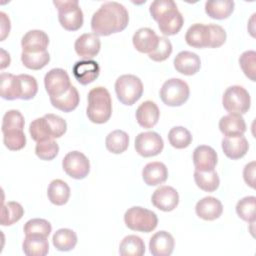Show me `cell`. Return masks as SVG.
I'll return each instance as SVG.
<instances>
[{"mask_svg": "<svg viewBox=\"0 0 256 256\" xmlns=\"http://www.w3.org/2000/svg\"><path fill=\"white\" fill-rule=\"evenodd\" d=\"M129 22L127 9L120 3L110 1L102 4L93 14L91 29L97 36H108L123 31Z\"/></svg>", "mask_w": 256, "mask_h": 256, "instance_id": "1", "label": "cell"}, {"mask_svg": "<svg viewBox=\"0 0 256 256\" xmlns=\"http://www.w3.org/2000/svg\"><path fill=\"white\" fill-rule=\"evenodd\" d=\"M185 41L194 48H218L225 43L226 32L220 25L195 23L188 28Z\"/></svg>", "mask_w": 256, "mask_h": 256, "instance_id": "2", "label": "cell"}, {"mask_svg": "<svg viewBox=\"0 0 256 256\" xmlns=\"http://www.w3.org/2000/svg\"><path fill=\"white\" fill-rule=\"evenodd\" d=\"M88 119L96 124L107 122L112 114V100L109 91L104 87H95L88 93Z\"/></svg>", "mask_w": 256, "mask_h": 256, "instance_id": "3", "label": "cell"}, {"mask_svg": "<svg viewBox=\"0 0 256 256\" xmlns=\"http://www.w3.org/2000/svg\"><path fill=\"white\" fill-rule=\"evenodd\" d=\"M124 222L133 231L148 233L157 227L158 218L153 211L140 206H134L125 212Z\"/></svg>", "mask_w": 256, "mask_h": 256, "instance_id": "4", "label": "cell"}, {"mask_svg": "<svg viewBox=\"0 0 256 256\" xmlns=\"http://www.w3.org/2000/svg\"><path fill=\"white\" fill-rule=\"evenodd\" d=\"M115 92L118 100L122 104L133 105L142 96V81L132 74L121 75L115 82Z\"/></svg>", "mask_w": 256, "mask_h": 256, "instance_id": "5", "label": "cell"}, {"mask_svg": "<svg viewBox=\"0 0 256 256\" xmlns=\"http://www.w3.org/2000/svg\"><path fill=\"white\" fill-rule=\"evenodd\" d=\"M58 10V20L61 26L68 31H76L83 25V12L77 0L53 1Z\"/></svg>", "mask_w": 256, "mask_h": 256, "instance_id": "6", "label": "cell"}, {"mask_svg": "<svg viewBox=\"0 0 256 256\" xmlns=\"http://www.w3.org/2000/svg\"><path fill=\"white\" fill-rule=\"evenodd\" d=\"M160 98L164 104L171 107L184 104L190 94L188 84L179 78H171L165 81L160 89Z\"/></svg>", "mask_w": 256, "mask_h": 256, "instance_id": "7", "label": "cell"}, {"mask_svg": "<svg viewBox=\"0 0 256 256\" xmlns=\"http://www.w3.org/2000/svg\"><path fill=\"white\" fill-rule=\"evenodd\" d=\"M224 109L230 114H245L251 104L248 91L239 85L228 87L222 97Z\"/></svg>", "mask_w": 256, "mask_h": 256, "instance_id": "8", "label": "cell"}, {"mask_svg": "<svg viewBox=\"0 0 256 256\" xmlns=\"http://www.w3.org/2000/svg\"><path fill=\"white\" fill-rule=\"evenodd\" d=\"M62 167L65 173L71 178L83 179L90 171V162L83 153L71 151L64 156Z\"/></svg>", "mask_w": 256, "mask_h": 256, "instance_id": "9", "label": "cell"}, {"mask_svg": "<svg viewBox=\"0 0 256 256\" xmlns=\"http://www.w3.org/2000/svg\"><path fill=\"white\" fill-rule=\"evenodd\" d=\"M164 142L161 136L153 131L139 133L135 138L136 152L143 157H153L163 150Z\"/></svg>", "mask_w": 256, "mask_h": 256, "instance_id": "10", "label": "cell"}, {"mask_svg": "<svg viewBox=\"0 0 256 256\" xmlns=\"http://www.w3.org/2000/svg\"><path fill=\"white\" fill-rule=\"evenodd\" d=\"M44 85L49 96L64 94L71 86L68 73L61 68L51 69L44 77Z\"/></svg>", "mask_w": 256, "mask_h": 256, "instance_id": "11", "label": "cell"}, {"mask_svg": "<svg viewBox=\"0 0 256 256\" xmlns=\"http://www.w3.org/2000/svg\"><path fill=\"white\" fill-rule=\"evenodd\" d=\"M152 204L159 210L169 212L174 210L179 203V195L176 189L171 186H160L151 197Z\"/></svg>", "mask_w": 256, "mask_h": 256, "instance_id": "12", "label": "cell"}, {"mask_svg": "<svg viewBox=\"0 0 256 256\" xmlns=\"http://www.w3.org/2000/svg\"><path fill=\"white\" fill-rule=\"evenodd\" d=\"M74 48L80 57L86 60H90L99 53L101 42L96 34L85 33L76 39Z\"/></svg>", "mask_w": 256, "mask_h": 256, "instance_id": "13", "label": "cell"}, {"mask_svg": "<svg viewBox=\"0 0 256 256\" xmlns=\"http://www.w3.org/2000/svg\"><path fill=\"white\" fill-rule=\"evenodd\" d=\"M75 79L81 85H87L96 80L100 74V67L94 60L77 61L72 68Z\"/></svg>", "mask_w": 256, "mask_h": 256, "instance_id": "14", "label": "cell"}, {"mask_svg": "<svg viewBox=\"0 0 256 256\" xmlns=\"http://www.w3.org/2000/svg\"><path fill=\"white\" fill-rule=\"evenodd\" d=\"M218 161L216 151L207 145L197 146L193 151V163L195 170L210 171L214 170Z\"/></svg>", "mask_w": 256, "mask_h": 256, "instance_id": "15", "label": "cell"}, {"mask_svg": "<svg viewBox=\"0 0 256 256\" xmlns=\"http://www.w3.org/2000/svg\"><path fill=\"white\" fill-rule=\"evenodd\" d=\"M49 44L48 35L42 30H30L21 40V46L26 53H38L46 51Z\"/></svg>", "mask_w": 256, "mask_h": 256, "instance_id": "16", "label": "cell"}, {"mask_svg": "<svg viewBox=\"0 0 256 256\" xmlns=\"http://www.w3.org/2000/svg\"><path fill=\"white\" fill-rule=\"evenodd\" d=\"M174 67L177 72L190 76L196 74L201 67L200 57L190 51H181L174 58Z\"/></svg>", "mask_w": 256, "mask_h": 256, "instance_id": "17", "label": "cell"}, {"mask_svg": "<svg viewBox=\"0 0 256 256\" xmlns=\"http://www.w3.org/2000/svg\"><path fill=\"white\" fill-rule=\"evenodd\" d=\"M195 212L203 220L212 221L219 218L223 212V206L219 199L207 196L199 200L195 206Z\"/></svg>", "mask_w": 256, "mask_h": 256, "instance_id": "18", "label": "cell"}, {"mask_svg": "<svg viewBox=\"0 0 256 256\" xmlns=\"http://www.w3.org/2000/svg\"><path fill=\"white\" fill-rule=\"evenodd\" d=\"M174 238L167 231L156 232L149 241L150 252L153 256H169L174 250Z\"/></svg>", "mask_w": 256, "mask_h": 256, "instance_id": "19", "label": "cell"}, {"mask_svg": "<svg viewBox=\"0 0 256 256\" xmlns=\"http://www.w3.org/2000/svg\"><path fill=\"white\" fill-rule=\"evenodd\" d=\"M249 144L243 135L224 137L222 139V150L224 154L232 159H240L248 152Z\"/></svg>", "mask_w": 256, "mask_h": 256, "instance_id": "20", "label": "cell"}, {"mask_svg": "<svg viewBox=\"0 0 256 256\" xmlns=\"http://www.w3.org/2000/svg\"><path fill=\"white\" fill-rule=\"evenodd\" d=\"M159 36L150 28L138 29L132 38V42L137 51L141 53H151L158 45Z\"/></svg>", "mask_w": 256, "mask_h": 256, "instance_id": "21", "label": "cell"}, {"mask_svg": "<svg viewBox=\"0 0 256 256\" xmlns=\"http://www.w3.org/2000/svg\"><path fill=\"white\" fill-rule=\"evenodd\" d=\"M160 116L158 106L153 101H145L136 110V120L138 124L146 129L154 127Z\"/></svg>", "mask_w": 256, "mask_h": 256, "instance_id": "22", "label": "cell"}, {"mask_svg": "<svg viewBox=\"0 0 256 256\" xmlns=\"http://www.w3.org/2000/svg\"><path fill=\"white\" fill-rule=\"evenodd\" d=\"M184 24V18L179 10L173 8L167 11L159 20H158V27L160 31L167 36L177 34Z\"/></svg>", "mask_w": 256, "mask_h": 256, "instance_id": "23", "label": "cell"}, {"mask_svg": "<svg viewBox=\"0 0 256 256\" xmlns=\"http://www.w3.org/2000/svg\"><path fill=\"white\" fill-rule=\"evenodd\" d=\"M168 177V170L162 162H150L142 170V178L148 186H156L164 183Z\"/></svg>", "mask_w": 256, "mask_h": 256, "instance_id": "24", "label": "cell"}, {"mask_svg": "<svg viewBox=\"0 0 256 256\" xmlns=\"http://www.w3.org/2000/svg\"><path fill=\"white\" fill-rule=\"evenodd\" d=\"M219 129L225 137L243 135L246 131V123L240 114H228L219 121Z\"/></svg>", "mask_w": 256, "mask_h": 256, "instance_id": "25", "label": "cell"}, {"mask_svg": "<svg viewBox=\"0 0 256 256\" xmlns=\"http://www.w3.org/2000/svg\"><path fill=\"white\" fill-rule=\"evenodd\" d=\"M22 249L27 256H45L49 251L47 237L38 234L26 235L22 244Z\"/></svg>", "mask_w": 256, "mask_h": 256, "instance_id": "26", "label": "cell"}, {"mask_svg": "<svg viewBox=\"0 0 256 256\" xmlns=\"http://www.w3.org/2000/svg\"><path fill=\"white\" fill-rule=\"evenodd\" d=\"M80 96L78 90L73 85L62 95L59 96H51L50 102L53 107L61 110L63 112H71L73 111L79 104Z\"/></svg>", "mask_w": 256, "mask_h": 256, "instance_id": "27", "label": "cell"}, {"mask_svg": "<svg viewBox=\"0 0 256 256\" xmlns=\"http://www.w3.org/2000/svg\"><path fill=\"white\" fill-rule=\"evenodd\" d=\"M233 10L234 2L231 0H211L205 3V12L212 19H226L232 14Z\"/></svg>", "mask_w": 256, "mask_h": 256, "instance_id": "28", "label": "cell"}, {"mask_svg": "<svg viewBox=\"0 0 256 256\" xmlns=\"http://www.w3.org/2000/svg\"><path fill=\"white\" fill-rule=\"evenodd\" d=\"M0 95L3 99H20V81L18 75L11 73H2L0 77Z\"/></svg>", "mask_w": 256, "mask_h": 256, "instance_id": "29", "label": "cell"}, {"mask_svg": "<svg viewBox=\"0 0 256 256\" xmlns=\"http://www.w3.org/2000/svg\"><path fill=\"white\" fill-rule=\"evenodd\" d=\"M47 196L51 203L61 206L67 203L70 197V188L66 182L61 179L51 181L47 190Z\"/></svg>", "mask_w": 256, "mask_h": 256, "instance_id": "30", "label": "cell"}, {"mask_svg": "<svg viewBox=\"0 0 256 256\" xmlns=\"http://www.w3.org/2000/svg\"><path fill=\"white\" fill-rule=\"evenodd\" d=\"M105 146L108 151L114 154H121L129 146V136L122 130H114L106 136Z\"/></svg>", "mask_w": 256, "mask_h": 256, "instance_id": "31", "label": "cell"}, {"mask_svg": "<svg viewBox=\"0 0 256 256\" xmlns=\"http://www.w3.org/2000/svg\"><path fill=\"white\" fill-rule=\"evenodd\" d=\"M54 247L59 251H70L77 244L76 233L68 228H61L57 230L52 238Z\"/></svg>", "mask_w": 256, "mask_h": 256, "instance_id": "32", "label": "cell"}, {"mask_svg": "<svg viewBox=\"0 0 256 256\" xmlns=\"http://www.w3.org/2000/svg\"><path fill=\"white\" fill-rule=\"evenodd\" d=\"M122 256H142L145 253L144 241L136 235H128L123 238L119 246Z\"/></svg>", "mask_w": 256, "mask_h": 256, "instance_id": "33", "label": "cell"}, {"mask_svg": "<svg viewBox=\"0 0 256 256\" xmlns=\"http://www.w3.org/2000/svg\"><path fill=\"white\" fill-rule=\"evenodd\" d=\"M194 180L196 185L203 191L214 192L219 187V176L215 170L194 171Z\"/></svg>", "mask_w": 256, "mask_h": 256, "instance_id": "34", "label": "cell"}, {"mask_svg": "<svg viewBox=\"0 0 256 256\" xmlns=\"http://www.w3.org/2000/svg\"><path fill=\"white\" fill-rule=\"evenodd\" d=\"M24 215L23 207L14 201L7 202L3 204L1 209V225L2 226H10L16 222H18L22 216Z\"/></svg>", "mask_w": 256, "mask_h": 256, "instance_id": "35", "label": "cell"}, {"mask_svg": "<svg viewBox=\"0 0 256 256\" xmlns=\"http://www.w3.org/2000/svg\"><path fill=\"white\" fill-rule=\"evenodd\" d=\"M168 140L171 146L174 148L183 149L191 144L192 135L185 127L176 126L170 129L168 133Z\"/></svg>", "mask_w": 256, "mask_h": 256, "instance_id": "36", "label": "cell"}, {"mask_svg": "<svg viewBox=\"0 0 256 256\" xmlns=\"http://www.w3.org/2000/svg\"><path fill=\"white\" fill-rule=\"evenodd\" d=\"M255 208H256V197L247 196L237 202L236 213L242 220L246 222L254 223L256 219Z\"/></svg>", "mask_w": 256, "mask_h": 256, "instance_id": "37", "label": "cell"}, {"mask_svg": "<svg viewBox=\"0 0 256 256\" xmlns=\"http://www.w3.org/2000/svg\"><path fill=\"white\" fill-rule=\"evenodd\" d=\"M21 61L23 65L28 69L40 70L49 63L50 55L47 50L43 52H38V53L22 52Z\"/></svg>", "mask_w": 256, "mask_h": 256, "instance_id": "38", "label": "cell"}, {"mask_svg": "<svg viewBox=\"0 0 256 256\" xmlns=\"http://www.w3.org/2000/svg\"><path fill=\"white\" fill-rule=\"evenodd\" d=\"M43 118L47 131L52 139L59 138L65 134L67 130V123L62 117L49 113L44 115Z\"/></svg>", "mask_w": 256, "mask_h": 256, "instance_id": "39", "label": "cell"}, {"mask_svg": "<svg viewBox=\"0 0 256 256\" xmlns=\"http://www.w3.org/2000/svg\"><path fill=\"white\" fill-rule=\"evenodd\" d=\"M3 133V142L4 145L12 151H18L25 147L26 145V136L23 130L20 129H11L2 132Z\"/></svg>", "mask_w": 256, "mask_h": 256, "instance_id": "40", "label": "cell"}, {"mask_svg": "<svg viewBox=\"0 0 256 256\" xmlns=\"http://www.w3.org/2000/svg\"><path fill=\"white\" fill-rule=\"evenodd\" d=\"M20 81V99L30 100L38 92V84L36 79L28 74L18 75Z\"/></svg>", "mask_w": 256, "mask_h": 256, "instance_id": "41", "label": "cell"}, {"mask_svg": "<svg viewBox=\"0 0 256 256\" xmlns=\"http://www.w3.org/2000/svg\"><path fill=\"white\" fill-rule=\"evenodd\" d=\"M23 230H24L25 235L38 234V235H42V236L48 237L50 232H51V230H52V226L45 219L34 218V219L28 220L25 223Z\"/></svg>", "mask_w": 256, "mask_h": 256, "instance_id": "42", "label": "cell"}, {"mask_svg": "<svg viewBox=\"0 0 256 256\" xmlns=\"http://www.w3.org/2000/svg\"><path fill=\"white\" fill-rule=\"evenodd\" d=\"M59 152V146L57 142L53 139H47L40 142H37L35 147L36 155L42 160H52L54 159Z\"/></svg>", "mask_w": 256, "mask_h": 256, "instance_id": "43", "label": "cell"}, {"mask_svg": "<svg viewBox=\"0 0 256 256\" xmlns=\"http://www.w3.org/2000/svg\"><path fill=\"white\" fill-rule=\"evenodd\" d=\"M239 64L244 74L252 81H255L256 73V52L253 50L245 51L239 57Z\"/></svg>", "mask_w": 256, "mask_h": 256, "instance_id": "44", "label": "cell"}, {"mask_svg": "<svg viewBox=\"0 0 256 256\" xmlns=\"http://www.w3.org/2000/svg\"><path fill=\"white\" fill-rule=\"evenodd\" d=\"M24 124H25L24 117L18 110H9L3 116L1 130L2 132L11 130V129L23 130Z\"/></svg>", "mask_w": 256, "mask_h": 256, "instance_id": "45", "label": "cell"}, {"mask_svg": "<svg viewBox=\"0 0 256 256\" xmlns=\"http://www.w3.org/2000/svg\"><path fill=\"white\" fill-rule=\"evenodd\" d=\"M172 53V44L166 37L158 38V45L154 51L149 53V58L156 62L166 60Z\"/></svg>", "mask_w": 256, "mask_h": 256, "instance_id": "46", "label": "cell"}, {"mask_svg": "<svg viewBox=\"0 0 256 256\" xmlns=\"http://www.w3.org/2000/svg\"><path fill=\"white\" fill-rule=\"evenodd\" d=\"M29 133L31 135V138L36 142H40V141L47 140V139H52L47 131L43 117L37 118L30 123Z\"/></svg>", "mask_w": 256, "mask_h": 256, "instance_id": "47", "label": "cell"}, {"mask_svg": "<svg viewBox=\"0 0 256 256\" xmlns=\"http://www.w3.org/2000/svg\"><path fill=\"white\" fill-rule=\"evenodd\" d=\"M176 3L173 0H155L149 7L152 18L158 22V20L169 10L176 8Z\"/></svg>", "mask_w": 256, "mask_h": 256, "instance_id": "48", "label": "cell"}, {"mask_svg": "<svg viewBox=\"0 0 256 256\" xmlns=\"http://www.w3.org/2000/svg\"><path fill=\"white\" fill-rule=\"evenodd\" d=\"M255 161H252L245 165L243 170V178L247 185H249L251 188H255Z\"/></svg>", "mask_w": 256, "mask_h": 256, "instance_id": "49", "label": "cell"}, {"mask_svg": "<svg viewBox=\"0 0 256 256\" xmlns=\"http://www.w3.org/2000/svg\"><path fill=\"white\" fill-rule=\"evenodd\" d=\"M0 17H1V41H3L5 37L9 34L10 20L4 12H0Z\"/></svg>", "mask_w": 256, "mask_h": 256, "instance_id": "50", "label": "cell"}]
</instances>
